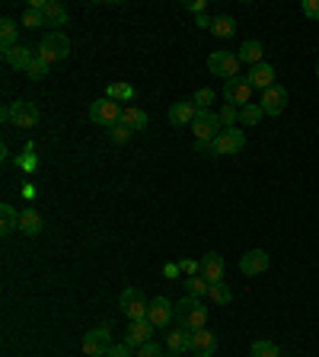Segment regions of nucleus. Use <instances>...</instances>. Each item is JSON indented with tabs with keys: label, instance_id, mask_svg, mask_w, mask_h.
<instances>
[{
	"label": "nucleus",
	"instance_id": "obj_4",
	"mask_svg": "<svg viewBox=\"0 0 319 357\" xmlns=\"http://www.w3.org/2000/svg\"><path fill=\"white\" fill-rule=\"evenodd\" d=\"M3 122H13L17 128H35L39 125V106L29 99L10 102V108H3Z\"/></svg>",
	"mask_w": 319,
	"mask_h": 357
},
{
	"label": "nucleus",
	"instance_id": "obj_17",
	"mask_svg": "<svg viewBox=\"0 0 319 357\" xmlns=\"http://www.w3.org/2000/svg\"><path fill=\"white\" fill-rule=\"evenodd\" d=\"M240 271L243 274H265L269 271V252L265 249H249L240 258Z\"/></svg>",
	"mask_w": 319,
	"mask_h": 357
},
{
	"label": "nucleus",
	"instance_id": "obj_18",
	"mask_svg": "<svg viewBox=\"0 0 319 357\" xmlns=\"http://www.w3.org/2000/svg\"><path fill=\"white\" fill-rule=\"evenodd\" d=\"M224 271H227V262H224V255H218V252H208V255L202 258V278H208L211 284L224 281Z\"/></svg>",
	"mask_w": 319,
	"mask_h": 357
},
{
	"label": "nucleus",
	"instance_id": "obj_26",
	"mask_svg": "<svg viewBox=\"0 0 319 357\" xmlns=\"http://www.w3.org/2000/svg\"><path fill=\"white\" fill-rule=\"evenodd\" d=\"M208 291H211V281L208 278H202V274H192V278H185V293L188 297H208Z\"/></svg>",
	"mask_w": 319,
	"mask_h": 357
},
{
	"label": "nucleus",
	"instance_id": "obj_13",
	"mask_svg": "<svg viewBox=\"0 0 319 357\" xmlns=\"http://www.w3.org/2000/svg\"><path fill=\"white\" fill-rule=\"evenodd\" d=\"M153 329H157V325H153L151 319H137V322H131V325H128V332H125V345L141 348V345L153 341Z\"/></svg>",
	"mask_w": 319,
	"mask_h": 357
},
{
	"label": "nucleus",
	"instance_id": "obj_31",
	"mask_svg": "<svg viewBox=\"0 0 319 357\" xmlns=\"http://www.w3.org/2000/svg\"><path fill=\"white\" fill-rule=\"evenodd\" d=\"M42 26H48V23H45V10L26 7V13H23V29H42Z\"/></svg>",
	"mask_w": 319,
	"mask_h": 357
},
{
	"label": "nucleus",
	"instance_id": "obj_16",
	"mask_svg": "<svg viewBox=\"0 0 319 357\" xmlns=\"http://www.w3.org/2000/svg\"><path fill=\"white\" fill-rule=\"evenodd\" d=\"M35 58H39V51H29L26 45H13V48L3 51V61H7L13 70H29Z\"/></svg>",
	"mask_w": 319,
	"mask_h": 357
},
{
	"label": "nucleus",
	"instance_id": "obj_23",
	"mask_svg": "<svg viewBox=\"0 0 319 357\" xmlns=\"http://www.w3.org/2000/svg\"><path fill=\"white\" fill-rule=\"evenodd\" d=\"M13 230H19V211L13 204H0V233L10 236Z\"/></svg>",
	"mask_w": 319,
	"mask_h": 357
},
{
	"label": "nucleus",
	"instance_id": "obj_5",
	"mask_svg": "<svg viewBox=\"0 0 319 357\" xmlns=\"http://www.w3.org/2000/svg\"><path fill=\"white\" fill-rule=\"evenodd\" d=\"M122 112H125V108L118 106L115 99H109V96H102V99H96L90 106V118L96 122V125H102V128L122 125Z\"/></svg>",
	"mask_w": 319,
	"mask_h": 357
},
{
	"label": "nucleus",
	"instance_id": "obj_29",
	"mask_svg": "<svg viewBox=\"0 0 319 357\" xmlns=\"http://www.w3.org/2000/svg\"><path fill=\"white\" fill-rule=\"evenodd\" d=\"M211 32L218 35V39H230V35L236 32V19L233 17H218L214 23H211Z\"/></svg>",
	"mask_w": 319,
	"mask_h": 357
},
{
	"label": "nucleus",
	"instance_id": "obj_32",
	"mask_svg": "<svg viewBox=\"0 0 319 357\" xmlns=\"http://www.w3.org/2000/svg\"><path fill=\"white\" fill-rule=\"evenodd\" d=\"M106 96H109V99H135V86L131 84H122V80H118V84H109V90H106Z\"/></svg>",
	"mask_w": 319,
	"mask_h": 357
},
{
	"label": "nucleus",
	"instance_id": "obj_33",
	"mask_svg": "<svg viewBox=\"0 0 319 357\" xmlns=\"http://www.w3.org/2000/svg\"><path fill=\"white\" fill-rule=\"evenodd\" d=\"M252 357H281L275 341H255L252 345Z\"/></svg>",
	"mask_w": 319,
	"mask_h": 357
},
{
	"label": "nucleus",
	"instance_id": "obj_35",
	"mask_svg": "<svg viewBox=\"0 0 319 357\" xmlns=\"http://www.w3.org/2000/svg\"><path fill=\"white\" fill-rule=\"evenodd\" d=\"M109 137H112L115 144H128L131 137H135V131H131L128 125H115V128H109Z\"/></svg>",
	"mask_w": 319,
	"mask_h": 357
},
{
	"label": "nucleus",
	"instance_id": "obj_44",
	"mask_svg": "<svg viewBox=\"0 0 319 357\" xmlns=\"http://www.w3.org/2000/svg\"><path fill=\"white\" fill-rule=\"evenodd\" d=\"M163 274H166V278H179V274H182V268H179L176 262H173V265H166V268H163Z\"/></svg>",
	"mask_w": 319,
	"mask_h": 357
},
{
	"label": "nucleus",
	"instance_id": "obj_1",
	"mask_svg": "<svg viewBox=\"0 0 319 357\" xmlns=\"http://www.w3.org/2000/svg\"><path fill=\"white\" fill-rule=\"evenodd\" d=\"M246 147V134L240 128H224L211 144L195 141V153H211V157H233Z\"/></svg>",
	"mask_w": 319,
	"mask_h": 357
},
{
	"label": "nucleus",
	"instance_id": "obj_11",
	"mask_svg": "<svg viewBox=\"0 0 319 357\" xmlns=\"http://www.w3.org/2000/svg\"><path fill=\"white\" fill-rule=\"evenodd\" d=\"M112 348V338H109V325H99V329H93L86 332L84 338V354L86 357H106Z\"/></svg>",
	"mask_w": 319,
	"mask_h": 357
},
{
	"label": "nucleus",
	"instance_id": "obj_8",
	"mask_svg": "<svg viewBox=\"0 0 319 357\" xmlns=\"http://www.w3.org/2000/svg\"><path fill=\"white\" fill-rule=\"evenodd\" d=\"M208 70L214 77H227V80L240 77V58H236V51H211Z\"/></svg>",
	"mask_w": 319,
	"mask_h": 357
},
{
	"label": "nucleus",
	"instance_id": "obj_6",
	"mask_svg": "<svg viewBox=\"0 0 319 357\" xmlns=\"http://www.w3.org/2000/svg\"><path fill=\"white\" fill-rule=\"evenodd\" d=\"M192 131H195V141L198 144H211L220 131H224V128H220L218 112H211V108H198V115H195V122H192Z\"/></svg>",
	"mask_w": 319,
	"mask_h": 357
},
{
	"label": "nucleus",
	"instance_id": "obj_47",
	"mask_svg": "<svg viewBox=\"0 0 319 357\" xmlns=\"http://www.w3.org/2000/svg\"><path fill=\"white\" fill-rule=\"evenodd\" d=\"M316 77H319V67H316Z\"/></svg>",
	"mask_w": 319,
	"mask_h": 357
},
{
	"label": "nucleus",
	"instance_id": "obj_27",
	"mask_svg": "<svg viewBox=\"0 0 319 357\" xmlns=\"http://www.w3.org/2000/svg\"><path fill=\"white\" fill-rule=\"evenodd\" d=\"M17 35H19V26L13 19H0V48L7 51L17 45Z\"/></svg>",
	"mask_w": 319,
	"mask_h": 357
},
{
	"label": "nucleus",
	"instance_id": "obj_38",
	"mask_svg": "<svg viewBox=\"0 0 319 357\" xmlns=\"http://www.w3.org/2000/svg\"><path fill=\"white\" fill-rule=\"evenodd\" d=\"M137 357H163V351H160L157 341H147V345H141V348H137Z\"/></svg>",
	"mask_w": 319,
	"mask_h": 357
},
{
	"label": "nucleus",
	"instance_id": "obj_12",
	"mask_svg": "<svg viewBox=\"0 0 319 357\" xmlns=\"http://www.w3.org/2000/svg\"><path fill=\"white\" fill-rule=\"evenodd\" d=\"M259 106H262V112H265V115H271V118L281 115V112L287 108V90L275 84L271 90L262 93V102H259Z\"/></svg>",
	"mask_w": 319,
	"mask_h": 357
},
{
	"label": "nucleus",
	"instance_id": "obj_30",
	"mask_svg": "<svg viewBox=\"0 0 319 357\" xmlns=\"http://www.w3.org/2000/svg\"><path fill=\"white\" fill-rule=\"evenodd\" d=\"M208 300H214V303H220V307H227L230 300H233V291H230L224 281H214L208 291Z\"/></svg>",
	"mask_w": 319,
	"mask_h": 357
},
{
	"label": "nucleus",
	"instance_id": "obj_10",
	"mask_svg": "<svg viewBox=\"0 0 319 357\" xmlns=\"http://www.w3.org/2000/svg\"><path fill=\"white\" fill-rule=\"evenodd\" d=\"M147 319H151L157 329H173V319H176V303L166 297H153L151 309H147Z\"/></svg>",
	"mask_w": 319,
	"mask_h": 357
},
{
	"label": "nucleus",
	"instance_id": "obj_39",
	"mask_svg": "<svg viewBox=\"0 0 319 357\" xmlns=\"http://www.w3.org/2000/svg\"><path fill=\"white\" fill-rule=\"evenodd\" d=\"M303 17L319 23V0H303Z\"/></svg>",
	"mask_w": 319,
	"mask_h": 357
},
{
	"label": "nucleus",
	"instance_id": "obj_43",
	"mask_svg": "<svg viewBox=\"0 0 319 357\" xmlns=\"http://www.w3.org/2000/svg\"><path fill=\"white\" fill-rule=\"evenodd\" d=\"M204 7H208V0H185V10H192L198 17H204Z\"/></svg>",
	"mask_w": 319,
	"mask_h": 357
},
{
	"label": "nucleus",
	"instance_id": "obj_40",
	"mask_svg": "<svg viewBox=\"0 0 319 357\" xmlns=\"http://www.w3.org/2000/svg\"><path fill=\"white\" fill-rule=\"evenodd\" d=\"M106 357H137V354H131V345H125V341H122V345H112Z\"/></svg>",
	"mask_w": 319,
	"mask_h": 357
},
{
	"label": "nucleus",
	"instance_id": "obj_25",
	"mask_svg": "<svg viewBox=\"0 0 319 357\" xmlns=\"http://www.w3.org/2000/svg\"><path fill=\"white\" fill-rule=\"evenodd\" d=\"M45 23L48 26H68V10L61 0H48L45 3Z\"/></svg>",
	"mask_w": 319,
	"mask_h": 357
},
{
	"label": "nucleus",
	"instance_id": "obj_2",
	"mask_svg": "<svg viewBox=\"0 0 319 357\" xmlns=\"http://www.w3.org/2000/svg\"><path fill=\"white\" fill-rule=\"evenodd\" d=\"M176 325H182L188 332L208 329V307H204L198 297H188V293H185L176 303Z\"/></svg>",
	"mask_w": 319,
	"mask_h": 357
},
{
	"label": "nucleus",
	"instance_id": "obj_19",
	"mask_svg": "<svg viewBox=\"0 0 319 357\" xmlns=\"http://www.w3.org/2000/svg\"><path fill=\"white\" fill-rule=\"evenodd\" d=\"M166 348L169 354H185V351H192V332L176 325L173 332H166Z\"/></svg>",
	"mask_w": 319,
	"mask_h": 357
},
{
	"label": "nucleus",
	"instance_id": "obj_20",
	"mask_svg": "<svg viewBox=\"0 0 319 357\" xmlns=\"http://www.w3.org/2000/svg\"><path fill=\"white\" fill-rule=\"evenodd\" d=\"M249 84H252V90H271V86H275V67H271L269 61L259 67H249Z\"/></svg>",
	"mask_w": 319,
	"mask_h": 357
},
{
	"label": "nucleus",
	"instance_id": "obj_28",
	"mask_svg": "<svg viewBox=\"0 0 319 357\" xmlns=\"http://www.w3.org/2000/svg\"><path fill=\"white\" fill-rule=\"evenodd\" d=\"M262 115H265V112H262V106L259 102H249V106H243L240 108V125H246V128H255L262 122Z\"/></svg>",
	"mask_w": 319,
	"mask_h": 357
},
{
	"label": "nucleus",
	"instance_id": "obj_22",
	"mask_svg": "<svg viewBox=\"0 0 319 357\" xmlns=\"http://www.w3.org/2000/svg\"><path fill=\"white\" fill-rule=\"evenodd\" d=\"M19 230H23L26 236H39V233H42V214L35 208H23L19 211Z\"/></svg>",
	"mask_w": 319,
	"mask_h": 357
},
{
	"label": "nucleus",
	"instance_id": "obj_24",
	"mask_svg": "<svg viewBox=\"0 0 319 357\" xmlns=\"http://www.w3.org/2000/svg\"><path fill=\"white\" fill-rule=\"evenodd\" d=\"M122 125H128L131 131H141V128H147V112L137 106H125V112H122Z\"/></svg>",
	"mask_w": 319,
	"mask_h": 357
},
{
	"label": "nucleus",
	"instance_id": "obj_14",
	"mask_svg": "<svg viewBox=\"0 0 319 357\" xmlns=\"http://www.w3.org/2000/svg\"><path fill=\"white\" fill-rule=\"evenodd\" d=\"M192 354L195 357H214L218 354V335L211 332V329L192 332Z\"/></svg>",
	"mask_w": 319,
	"mask_h": 357
},
{
	"label": "nucleus",
	"instance_id": "obj_15",
	"mask_svg": "<svg viewBox=\"0 0 319 357\" xmlns=\"http://www.w3.org/2000/svg\"><path fill=\"white\" fill-rule=\"evenodd\" d=\"M236 58H240V64H249V67L265 64V45H262L259 39H246V42L240 45V51H236Z\"/></svg>",
	"mask_w": 319,
	"mask_h": 357
},
{
	"label": "nucleus",
	"instance_id": "obj_42",
	"mask_svg": "<svg viewBox=\"0 0 319 357\" xmlns=\"http://www.w3.org/2000/svg\"><path fill=\"white\" fill-rule=\"evenodd\" d=\"M19 166L26 169V173H32L35 169V157H32V144H29V147H26V153L23 157H19Z\"/></svg>",
	"mask_w": 319,
	"mask_h": 357
},
{
	"label": "nucleus",
	"instance_id": "obj_7",
	"mask_svg": "<svg viewBox=\"0 0 319 357\" xmlns=\"http://www.w3.org/2000/svg\"><path fill=\"white\" fill-rule=\"evenodd\" d=\"M118 307H122V313H125L131 322H137V319H147L151 303H147V297H144L137 287H128V291H122V297H118Z\"/></svg>",
	"mask_w": 319,
	"mask_h": 357
},
{
	"label": "nucleus",
	"instance_id": "obj_46",
	"mask_svg": "<svg viewBox=\"0 0 319 357\" xmlns=\"http://www.w3.org/2000/svg\"><path fill=\"white\" fill-rule=\"evenodd\" d=\"M169 357H182V354H169Z\"/></svg>",
	"mask_w": 319,
	"mask_h": 357
},
{
	"label": "nucleus",
	"instance_id": "obj_9",
	"mask_svg": "<svg viewBox=\"0 0 319 357\" xmlns=\"http://www.w3.org/2000/svg\"><path fill=\"white\" fill-rule=\"evenodd\" d=\"M224 99H227V106H236V108L249 106V99H252L249 77H233V80H227V84H224Z\"/></svg>",
	"mask_w": 319,
	"mask_h": 357
},
{
	"label": "nucleus",
	"instance_id": "obj_37",
	"mask_svg": "<svg viewBox=\"0 0 319 357\" xmlns=\"http://www.w3.org/2000/svg\"><path fill=\"white\" fill-rule=\"evenodd\" d=\"M179 268H182L185 278H192V274H202V262H195V258H182V262H179Z\"/></svg>",
	"mask_w": 319,
	"mask_h": 357
},
{
	"label": "nucleus",
	"instance_id": "obj_36",
	"mask_svg": "<svg viewBox=\"0 0 319 357\" xmlns=\"http://www.w3.org/2000/svg\"><path fill=\"white\" fill-rule=\"evenodd\" d=\"M48 67H51V64H45L42 58H35L32 67L26 70V77H32V80H45V77H48Z\"/></svg>",
	"mask_w": 319,
	"mask_h": 357
},
{
	"label": "nucleus",
	"instance_id": "obj_45",
	"mask_svg": "<svg viewBox=\"0 0 319 357\" xmlns=\"http://www.w3.org/2000/svg\"><path fill=\"white\" fill-rule=\"evenodd\" d=\"M211 23H214V19H208V17H198V29H211Z\"/></svg>",
	"mask_w": 319,
	"mask_h": 357
},
{
	"label": "nucleus",
	"instance_id": "obj_41",
	"mask_svg": "<svg viewBox=\"0 0 319 357\" xmlns=\"http://www.w3.org/2000/svg\"><path fill=\"white\" fill-rule=\"evenodd\" d=\"M211 99H214V90H198V93H195V106H198V108H208V102Z\"/></svg>",
	"mask_w": 319,
	"mask_h": 357
},
{
	"label": "nucleus",
	"instance_id": "obj_21",
	"mask_svg": "<svg viewBox=\"0 0 319 357\" xmlns=\"http://www.w3.org/2000/svg\"><path fill=\"white\" fill-rule=\"evenodd\" d=\"M195 115H198V106L188 102V99L173 102V106H169V122H173V125H192Z\"/></svg>",
	"mask_w": 319,
	"mask_h": 357
},
{
	"label": "nucleus",
	"instance_id": "obj_3",
	"mask_svg": "<svg viewBox=\"0 0 319 357\" xmlns=\"http://www.w3.org/2000/svg\"><path fill=\"white\" fill-rule=\"evenodd\" d=\"M39 58L45 61V64H58V61L70 58V39L61 29H55V32H45L42 45H39Z\"/></svg>",
	"mask_w": 319,
	"mask_h": 357
},
{
	"label": "nucleus",
	"instance_id": "obj_34",
	"mask_svg": "<svg viewBox=\"0 0 319 357\" xmlns=\"http://www.w3.org/2000/svg\"><path fill=\"white\" fill-rule=\"evenodd\" d=\"M218 118H220V128H233L236 122H240V108H236V106H224L218 112Z\"/></svg>",
	"mask_w": 319,
	"mask_h": 357
}]
</instances>
